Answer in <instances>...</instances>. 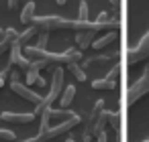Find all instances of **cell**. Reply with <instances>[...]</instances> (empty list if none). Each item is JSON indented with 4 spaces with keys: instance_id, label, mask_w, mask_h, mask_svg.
Wrapping results in <instances>:
<instances>
[{
    "instance_id": "cell-1",
    "label": "cell",
    "mask_w": 149,
    "mask_h": 142,
    "mask_svg": "<svg viewBox=\"0 0 149 142\" xmlns=\"http://www.w3.org/2000/svg\"><path fill=\"white\" fill-rule=\"evenodd\" d=\"M31 25H35L41 31H76V21H70V19H61L57 14H45V16H33Z\"/></svg>"
},
{
    "instance_id": "cell-2",
    "label": "cell",
    "mask_w": 149,
    "mask_h": 142,
    "mask_svg": "<svg viewBox=\"0 0 149 142\" xmlns=\"http://www.w3.org/2000/svg\"><path fill=\"white\" fill-rule=\"evenodd\" d=\"M80 124V116L76 114L74 118H68V120H61L59 124H55V126H51V128H47L43 134H37V138L39 140H43V142H49V140H53V138H57V136H61V134H65V132H70L74 126H78Z\"/></svg>"
},
{
    "instance_id": "cell-3",
    "label": "cell",
    "mask_w": 149,
    "mask_h": 142,
    "mask_svg": "<svg viewBox=\"0 0 149 142\" xmlns=\"http://www.w3.org/2000/svg\"><path fill=\"white\" fill-rule=\"evenodd\" d=\"M145 93H149V67L143 71V75L127 89V104L133 106L135 102H139Z\"/></svg>"
},
{
    "instance_id": "cell-4",
    "label": "cell",
    "mask_w": 149,
    "mask_h": 142,
    "mask_svg": "<svg viewBox=\"0 0 149 142\" xmlns=\"http://www.w3.org/2000/svg\"><path fill=\"white\" fill-rule=\"evenodd\" d=\"M8 53H10V59H8V65H10V67L15 65V67H19L21 71H25V73H27L33 61H31V59H29V57H27V55L23 53V45H21L19 41H15V43L10 45V49H8Z\"/></svg>"
},
{
    "instance_id": "cell-5",
    "label": "cell",
    "mask_w": 149,
    "mask_h": 142,
    "mask_svg": "<svg viewBox=\"0 0 149 142\" xmlns=\"http://www.w3.org/2000/svg\"><path fill=\"white\" fill-rule=\"evenodd\" d=\"M61 87H63V67H55L53 69V77H51V87H49V93L47 97H43V104L45 106H51L55 99H59L61 95Z\"/></svg>"
},
{
    "instance_id": "cell-6",
    "label": "cell",
    "mask_w": 149,
    "mask_h": 142,
    "mask_svg": "<svg viewBox=\"0 0 149 142\" xmlns=\"http://www.w3.org/2000/svg\"><path fill=\"white\" fill-rule=\"evenodd\" d=\"M147 57H149V31H147L145 37L137 43V47L129 49L127 59H129V63L133 65V63H139V61H143V59H147Z\"/></svg>"
},
{
    "instance_id": "cell-7",
    "label": "cell",
    "mask_w": 149,
    "mask_h": 142,
    "mask_svg": "<svg viewBox=\"0 0 149 142\" xmlns=\"http://www.w3.org/2000/svg\"><path fill=\"white\" fill-rule=\"evenodd\" d=\"M10 89L17 93V95H21L23 99H27V102H31V104H39V102H43V97L37 93V91H33L29 85H23L21 81H10Z\"/></svg>"
},
{
    "instance_id": "cell-8",
    "label": "cell",
    "mask_w": 149,
    "mask_h": 142,
    "mask_svg": "<svg viewBox=\"0 0 149 142\" xmlns=\"http://www.w3.org/2000/svg\"><path fill=\"white\" fill-rule=\"evenodd\" d=\"M35 112H2L0 120H4L8 124H31L35 120Z\"/></svg>"
},
{
    "instance_id": "cell-9",
    "label": "cell",
    "mask_w": 149,
    "mask_h": 142,
    "mask_svg": "<svg viewBox=\"0 0 149 142\" xmlns=\"http://www.w3.org/2000/svg\"><path fill=\"white\" fill-rule=\"evenodd\" d=\"M104 112V99H98L96 104H94V108H92V112H90V116H88V120H86V130H84V140L88 142L92 136H90V130H92V126H94V122L98 120V116Z\"/></svg>"
},
{
    "instance_id": "cell-10",
    "label": "cell",
    "mask_w": 149,
    "mask_h": 142,
    "mask_svg": "<svg viewBox=\"0 0 149 142\" xmlns=\"http://www.w3.org/2000/svg\"><path fill=\"white\" fill-rule=\"evenodd\" d=\"M94 35H96V31H94V29H88V31H78V33H76V43H78V49H88V47L94 43Z\"/></svg>"
},
{
    "instance_id": "cell-11",
    "label": "cell",
    "mask_w": 149,
    "mask_h": 142,
    "mask_svg": "<svg viewBox=\"0 0 149 142\" xmlns=\"http://www.w3.org/2000/svg\"><path fill=\"white\" fill-rule=\"evenodd\" d=\"M116 37H118V33H116V31H108L106 35H102L100 39H96V41L92 43V47H94L96 51H100V49H106L110 43H114V41H116Z\"/></svg>"
},
{
    "instance_id": "cell-12",
    "label": "cell",
    "mask_w": 149,
    "mask_h": 142,
    "mask_svg": "<svg viewBox=\"0 0 149 142\" xmlns=\"http://www.w3.org/2000/svg\"><path fill=\"white\" fill-rule=\"evenodd\" d=\"M35 8H37V4L33 2V0H29V2L23 6V10H21V23H23V25H29V23L33 21V16H35Z\"/></svg>"
},
{
    "instance_id": "cell-13",
    "label": "cell",
    "mask_w": 149,
    "mask_h": 142,
    "mask_svg": "<svg viewBox=\"0 0 149 142\" xmlns=\"http://www.w3.org/2000/svg\"><path fill=\"white\" fill-rule=\"evenodd\" d=\"M37 35H39V29H37L35 25H31V27H27L23 33H19V39H17V41H19L23 47H27V45H29V41H31L33 37H37Z\"/></svg>"
},
{
    "instance_id": "cell-14",
    "label": "cell",
    "mask_w": 149,
    "mask_h": 142,
    "mask_svg": "<svg viewBox=\"0 0 149 142\" xmlns=\"http://www.w3.org/2000/svg\"><path fill=\"white\" fill-rule=\"evenodd\" d=\"M74 95H76V85H68V87L61 91V95H59V106H61V108H68V106L74 102Z\"/></svg>"
},
{
    "instance_id": "cell-15",
    "label": "cell",
    "mask_w": 149,
    "mask_h": 142,
    "mask_svg": "<svg viewBox=\"0 0 149 142\" xmlns=\"http://www.w3.org/2000/svg\"><path fill=\"white\" fill-rule=\"evenodd\" d=\"M108 124V112L104 110L100 116H98V120L94 122V126H92V130H90V136H98L102 130H104V126Z\"/></svg>"
},
{
    "instance_id": "cell-16",
    "label": "cell",
    "mask_w": 149,
    "mask_h": 142,
    "mask_svg": "<svg viewBox=\"0 0 149 142\" xmlns=\"http://www.w3.org/2000/svg\"><path fill=\"white\" fill-rule=\"evenodd\" d=\"M92 87L94 89H114L116 87V81H112L108 77H102V79H94L92 81Z\"/></svg>"
},
{
    "instance_id": "cell-17",
    "label": "cell",
    "mask_w": 149,
    "mask_h": 142,
    "mask_svg": "<svg viewBox=\"0 0 149 142\" xmlns=\"http://www.w3.org/2000/svg\"><path fill=\"white\" fill-rule=\"evenodd\" d=\"M68 69H70V73L78 79V81H86V71L82 69V65H78V63H70V65H65Z\"/></svg>"
},
{
    "instance_id": "cell-18",
    "label": "cell",
    "mask_w": 149,
    "mask_h": 142,
    "mask_svg": "<svg viewBox=\"0 0 149 142\" xmlns=\"http://www.w3.org/2000/svg\"><path fill=\"white\" fill-rule=\"evenodd\" d=\"M76 112L68 110V108H59V110H53L51 108V118H57V120H68V118H74Z\"/></svg>"
},
{
    "instance_id": "cell-19",
    "label": "cell",
    "mask_w": 149,
    "mask_h": 142,
    "mask_svg": "<svg viewBox=\"0 0 149 142\" xmlns=\"http://www.w3.org/2000/svg\"><path fill=\"white\" fill-rule=\"evenodd\" d=\"M49 120H51V106L49 108H45L43 110V114H41V124H39V134H43L47 128H49Z\"/></svg>"
},
{
    "instance_id": "cell-20",
    "label": "cell",
    "mask_w": 149,
    "mask_h": 142,
    "mask_svg": "<svg viewBox=\"0 0 149 142\" xmlns=\"http://www.w3.org/2000/svg\"><path fill=\"white\" fill-rule=\"evenodd\" d=\"M108 122H110L112 130L118 134V130H120V116H118L116 112H108Z\"/></svg>"
},
{
    "instance_id": "cell-21",
    "label": "cell",
    "mask_w": 149,
    "mask_h": 142,
    "mask_svg": "<svg viewBox=\"0 0 149 142\" xmlns=\"http://www.w3.org/2000/svg\"><path fill=\"white\" fill-rule=\"evenodd\" d=\"M78 21L88 23V2H86V0H82V2H80V8H78Z\"/></svg>"
},
{
    "instance_id": "cell-22",
    "label": "cell",
    "mask_w": 149,
    "mask_h": 142,
    "mask_svg": "<svg viewBox=\"0 0 149 142\" xmlns=\"http://www.w3.org/2000/svg\"><path fill=\"white\" fill-rule=\"evenodd\" d=\"M47 43H49V33H47V31H41V33L37 35V45H35V47L47 49Z\"/></svg>"
},
{
    "instance_id": "cell-23",
    "label": "cell",
    "mask_w": 149,
    "mask_h": 142,
    "mask_svg": "<svg viewBox=\"0 0 149 142\" xmlns=\"http://www.w3.org/2000/svg\"><path fill=\"white\" fill-rule=\"evenodd\" d=\"M0 140H6V142H15V140H17V134H15L13 130L0 128Z\"/></svg>"
},
{
    "instance_id": "cell-24",
    "label": "cell",
    "mask_w": 149,
    "mask_h": 142,
    "mask_svg": "<svg viewBox=\"0 0 149 142\" xmlns=\"http://www.w3.org/2000/svg\"><path fill=\"white\" fill-rule=\"evenodd\" d=\"M118 75H120V67H118V65H112V69L106 73V77H108V79H112V81H116V79H118Z\"/></svg>"
},
{
    "instance_id": "cell-25",
    "label": "cell",
    "mask_w": 149,
    "mask_h": 142,
    "mask_svg": "<svg viewBox=\"0 0 149 142\" xmlns=\"http://www.w3.org/2000/svg\"><path fill=\"white\" fill-rule=\"evenodd\" d=\"M10 69H13V67H10V65H8V67H6V69H2V71H0V77H2V79H6V77H8V75H10Z\"/></svg>"
},
{
    "instance_id": "cell-26",
    "label": "cell",
    "mask_w": 149,
    "mask_h": 142,
    "mask_svg": "<svg viewBox=\"0 0 149 142\" xmlns=\"http://www.w3.org/2000/svg\"><path fill=\"white\" fill-rule=\"evenodd\" d=\"M19 77H21V73H19L17 69H15V71L10 69V81H19Z\"/></svg>"
},
{
    "instance_id": "cell-27",
    "label": "cell",
    "mask_w": 149,
    "mask_h": 142,
    "mask_svg": "<svg viewBox=\"0 0 149 142\" xmlns=\"http://www.w3.org/2000/svg\"><path fill=\"white\" fill-rule=\"evenodd\" d=\"M96 138H98L96 142H108V138H106V132H104V130H102V132H100V134H98Z\"/></svg>"
},
{
    "instance_id": "cell-28",
    "label": "cell",
    "mask_w": 149,
    "mask_h": 142,
    "mask_svg": "<svg viewBox=\"0 0 149 142\" xmlns=\"http://www.w3.org/2000/svg\"><path fill=\"white\" fill-rule=\"evenodd\" d=\"M6 8H8V10L17 8V0H6Z\"/></svg>"
},
{
    "instance_id": "cell-29",
    "label": "cell",
    "mask_w": 149,
    "mask_h": 142,
    "mask_svg": "<svg viewBox=\"0 0 149 142\" xmlns=\"http://www.w3.org/2000/svg\"><path fill=\"white\" fill-rule=\"evenodd\" d=\"M37 85H39V87H43V85H45V79H43L41 75H39V79H37Z\"/></svg>"
},
{
    "instance_id": "cell-30",
    "label": "cell",
    "mask_w": 149,
    "mask_h": 142,
    "mask_svg": "<svg viewBox=\"0 0 149 142\" xmlns=\"http://www.w3.org/2000/svg\"><path fill=\"white\" fill-rule=\"evenodd\" d=\"M39 138H29V140H23V142H37Z\"/></svg>"
},
{
    "instance_id": "cell-31",
    "label": "cell",
    "mask_w": 149,
    "mask_h": 142,
    "mask_svg": "<svg viewBox=\"0 0 149 142\" xmlns=\"http://www.w3.org/2000/svg\"><path fill=\"white\" fill-rule=\"evenodd\" d=\"M55 2H57L59 6H63V4H65V0H55Z\"/></svg>"
},
{
    "instance_id": "cell-32",
    "label": "cell",
    "mask_w": 149,
    "mask_h": 142,
    "mask_svg": "<svg viewBox=\"0 0 149 142\" xmlns=\"http://www.w3.org/2000/svg\"><path fill=\"white\" fill-rule=\"evenodd\" d=\"M2 35H4V29H2V27H0V37H2Z\"/></svg>"
},
{
    "instance_id": "cell-33",
    "label": "cell",
    "mask_w": 149,
    "mask_h": 142,
    "mask_svg": "<svg viewBox=\"0 0 149 142\" xmlns=\"http://www.w3.org/2000/svg\"><path fill=\"white\" fill-rule=\"evenodd\" d=\"M2 85H4V79H2V77H0V87H2Z\"/></svg>"
},
{
    "instance_id": "cell-34",
    "label": "cell",
    "mask_w": 149,
    "mask_h": 142,
    "mask_svg": "<svg viewBox=\"0 0 149 142\" xmlns=\"http://www.w3.org/2000/svg\"><path fill=\"white\" fill-rule=\"evenodd\" d=\"M65 142H74V140H65Z\"/></svg>"
},
{
    "instance_id": "cell-35",
    "label": "cell",
    "mask_w": 149,
    "mask_h": 142,
    "mask_svg": "<svg viewBox=\"0 0 149 142\" xmlns=\"http://www.w3.org/2000/svg\"><path fill=\"white\" fill-rule=\"evenodd\" d=\"M37 142H43V140H37Z\"/></svg>"
},
{
    "instance_id": "cell-36",
    "label": "cell",
    "mask_w": 149,
    "mask_h": 142,
    "mask_svg": "<svg viewBox=\"0 0 149 142\" xmlns=\"http://www.w3.org/2000/svg\"><path fill=\"white\" fill-rule=\"evenodd\" d=\"M145 142H149V140H145Z\"/></svg>"
},
{
    "instance_id": "cell-37",
    "label": "cell",
    "mask_w": 149,
    "mask_h": 142,
    "mask_svg": "<svg viewBox=\"0 0 149 142\" xmlns=\"http://www.w3.org/2000/svg\"><path fill=\"white\" fill-rule=\"evenodd\" d=\"M0 4H2V2H0Z\"/></svg>"
}]
</instances>
